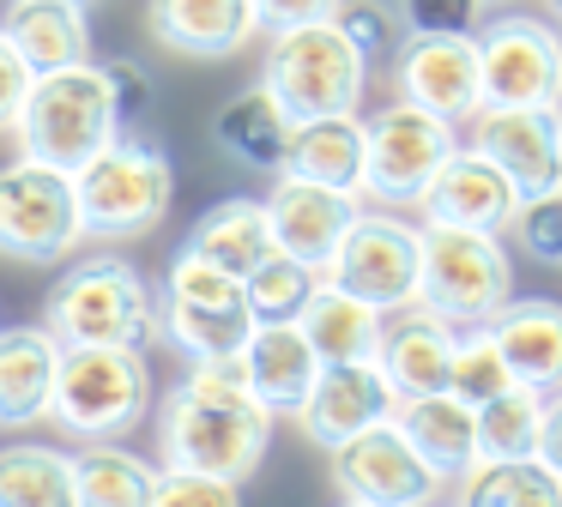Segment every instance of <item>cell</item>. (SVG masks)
<instances>
[{
  "label": "cell",
  "mask_w": 562,
  "mask_h": 507,
  "mask_svg": "<svg viewBox=\"0 0 562 507\" xmlns=\"http://www.w3.org/2000/svg\"><path fill=\"white\" fill-rule=\"evenodd\" d=\"M164 465L255 477L272 441V410L248 386L243 357H188V374L164 393Z\"/></svg>",
  "instance_id": "cell-1"
},
{
  "label": "cell",
  "mask_w": 562,
  "mask_h": 507,
  "mask_svg": "<svg viewBox=\"0 0 562 507\" xmlns=\"http://www.w3.org/2000/svg\"><path fill=\"white\" fill-rule=\"evenodd\" d=\"M170 157L164 145L139 139L134 127H122L103 151H91L74 169V200H79V229L91 241H139L164 224L170 212Z\"/></svg>",
  "instance_id": "cell-2"
},
{
  "label": "cell",
  "mask_w": 562,
  "mask_h": 507,
  "mask_svg": "<svg viewBox=\"0 0 562 507\" xmlns=\"http://www.w3.org/2000/svg\"><path fill=\"white\" fill-rule=\"evenodd\" d=\"M43 326L55 333V345H158V296L139 278V266L98 254L86 266H67L43 296Z\"/></svg>",
  "instance_id": "cell-3"
},
{
  "label": "cell",
  "mask_w": 562,
  "mask_h": 507,
  "mask_svg": "<svg viewBox=\"0 0 562 507\" xmlns=\"http://www.w3.org/2000/svg\"><path fill=\"white\" fill-rule=\"evenodd\" d=\"M13 133H19V157H37V164L74 176L91 151H103L122 133L103 60H74V67L37 72Z\"/></svg>",
  "instance_id": "cell-4"
},
{
  "label": "cell",
  "mask_w": 562,
  "mask_h": 507,
  "mask_svg": "<svg viewBox=\"0 0 562 507\" xmlns=\"http://www.w3.org/2000/svg\"><path fill=\"white\" fill-rule=\"evenodd\" d=\"M151 410V369L134 345H61L49 417L79 441H115Z\"/></svg>",
  "instance_id": "cell-5"
},
{
  "label": "cell",
  "mask_w": 562,
  "mask_h": 507,
  "mask_svg": "<svg viewBox=\"0 0 562 507\" xmlns=\"http://www.w3.org/2000/svg\"><path fill=\"white\" fill-rule=\"evenodd\" d=\"M260 84L279 97V109L291 121L357 115L363 84H369V60L357 55L351 36L333 19H308V24H291V31H272Z\"/></svg>",
  "instance_id": "cell-6"
},
{
  "label": "cell",
  "mask_w": 562,
  "mask_h": 507,
  "mask_svg": "<svg viewBox=\"0 0 562 507\" xmlns=\"http://www.w3.org/2000/svg\"><path fill=\"white\" fill-rule=\"evenodd\" d=\"M424 241V266H417V302L436 308L453 326H477L514 296V266L502 236L465 224H429L417 229Z\"/></svg>",
  "instance_id": "cell-7"
},
{
  "label": "cell",
  "mask_w": 562,
  "mask_h": 507,
  "mask_svg": "<svg viewBox=\"0 0 562 507\" xmlns=\"http://www.w3.org/2000/svg\"><path fill=\"white\" fill-rule=\"evenodd\" d=\"M86 241L79 229L74 176L37 157L0 169V260L13 266H55Z\"/></svg>",
  "instance_id": "cell-8"
},
{
  "label": "cell",
  "mask_w": 562,
  "mask_h": 507,
  "mask_svg": "<svg viewBox=\"0 0 562 507\" xmlns=\"http://www.w3.org/2000/svg\"><path fill=\"white\" fill-rule=\"evenodd\" d=\"M453 145H460L453 121L393 97L387 109L363 121V188L357 193H369L375 205H417Z\"/></svg>",
  "instance_id": "cell-9"
},
{
  "label": "cell",
  "mask_w": 562,
  "mask_h": 507,
  "mask_svg": "<svg viewBox=\"0 0 562 507\" xmlns=\"http://www.w3.org/2000/svg\"><path fill=\"white\" fill-rule=\"evenodd\" d=\"M477 97L490 109H562L557 24L526 19V12L484 24L477 31Z\"/></svg>",
  "instance_id": "cell-10"
},
{
  "label": "cell",
  "mask_w": 562,
  "mask_h": 507,
  "mask_svg": "<svg viewBox=\"0 0 562 507\" xmlns=\"http://www.w3.org/2000/svg\"><path fill=\"white\" fill-rule=\"evenodd\" d=\"M417 266H424V241L417 224L381 212H357V224L345 229V241L333 248V260L321 266V278L351 296H363L369 308L393 314L405 302H417Z\"/></svg>",
  "instance_id": "cell-11"
},
{
  "label": "cell",
  "mask_w": 562,
  "mask_h": 507,
  "mask_svg": "<svg viewBox=\"0 0 562 507\" xmlns=\"http://www.w3.org/2000/svg\"><path fill=\"white\" fill-rule=\"evenodd\" d=\"M333 489L345 502H369V507H417L429 495H441V477L412 453L400 422L387 417L333 447Z\"/></svg>",
  "instance_id": "cell-12"
},
{
  "label": "cell",
  "mask_w": 562,
  "mask_h": 507,
  "mask_svg": "<svg viewBox=\"0 0 562 507\" xmlns=\"http://www.w3.org/2000/svg\"><path fill=\"white\" fill-rule=\"evenodd\" d=\"M393 84L405 103L441 121L477 115V31H412L393 48Z\"/></svg>",
  "instance_id": "cell-13"
},
{
  "label": "cell",
  "mask_w": 562,
  "mask_h": 507,
  "mask_svg": "<svg viewBox=\"0 0 562 507\" xmlns=\"http://www.w3.org/2000/svg\"><path fill=\"white\" fill-rule=\"evenodd\" d=\"M472 145L514 181L520 200L562 193V109H477Z\"/></svg>",
  "instance_id": "cell-14"
},
{
  "label": "cell",
  "mask_w": 562,
  "mask_h": 507,
  "mask_svg": "<svg viewBox=\"0 0 562 507\" xmlns=\"http://www.w3.org/2000/svg\"><path fill=\"white\" fill-rule=\"evenodd\" d=\"M393 386L387 374L375 369V357H357V362H321L315 386L303 393V405L291 410L296 422H303V435L315 447H339L351 441L357 429H369V422H387L393 417Z\"/></svg>",
  "instance_id": "cell-15"
},
{
  "label": "cell",
  "mask_w": 562,
  "mask_h": 507,
  "mask_svg": "<svg viewBox=\"0 0 562 507\" xmlns=\"http://www.w3.org/2000/svg\"><path fill=\"white\" fill-rule=\"evenodd\" d=\"M357 193L345 188H321V181L303 176H279L267 193V224H272V248H284L291 260L303 266H327L333 248L345 241V229L357 224Z\"/></svg>",
  "instance_id": "cell-16"
},
{
  "label": "cell",
  "mask_w": 562,
  "mask_h": 507,
  "mask_svg": "<svg viewBox=\"0 0 562 507\" xmlns=\"http://www.w3.org/2000/svg\"><path fill=\"white\" fill-rule=\"evenodd\" d=\"M417 205H424L429 224H465V229L502 236V229L514 224V212H520V193H514V181L502 176L477 145H453V151L441 157V169L429 176V188Z\"/></svg>",
  "instance_id": "cell-17"
},
{
  "label": "cell",
  "mask_w": 562,
  "mask_h": 507,
  "mask_svg": "<svg viewBox=\"0 0 562 507\" xmlns=\"http://www.w3.org/2000/svg\"><path fill=\"white\" fill-rule=\"evenodd\" d=\"M453 338H460V326L441 320L424 302H405V308L381 314L375 369L387 374L393 398L441 393V386H448V362H453Z\"/></svg>",
  "instance_id": "cell-18"
},
{
  "label": "cell",
  "mask_w": 562,
  "mask_h": 507,
  "mask_svg": "<svg viewBox=\"0 0 562 507\" xmlns=\"http://www.w3.org/2000/svg\"><path fill=\"white\" fill-rule=\"evenodd\" d=\"M146 31L182 60H231L260 36L255 0H146Z\"/></svg>",
  "instance_id": "cell-19"
},
{
  "label": "cell",
  "mask_w": 562,
  "mask_h": 507,
  "mask_svg": "<svg viewBox=\"0 0 562 507\" xmlns=\"http://www.w3.org/2000/svg\"><path fill=\"white\" fill-rule=\"evenodd\" d=\"M484 326H490V338H496V350H502L514 381L532 386V393H557L562 386V302L508 296Z\"/></svg>",
  "instance_id": "cell-20"
},
{
  "label": "cell",
  "mask_w": 562,
  "mask_h": 507,
  "mask_svg": "<svg viewBox=\"0 0 562 507\" xmlns=\"http://www.w3.org/2000/svg\"><path fill=\"white\" fill-rule=\"evenodd\" d=\"M393 422H400V435L412 441V453L441 477V489L460 483L465 471L477 465V410L465 405V398H453L448 386H441V393L400 398V405H393Z\"/></svg>",
  "instance_id": "cell-21"
},
{
  "label": "cell",
  "mask_w": 562,
  "mask_h": 507,
  "mask_svg": "<svg viewBox=\"0 0 562 507\" xmlns=\"http://www.w3.org/2000/svg\"><path fill=\"white\" fill-rule=\"evenodd\" d=\"M243 369H248V386L260 393V405L279 417V410L303 405V393L321 374V357L296 320H255V333L243 345Z\"/></svg>",
  "instance_id": "cell-22"
},
{
  "label": "cell",
  "mask_w": 562,
  "mask_h": 507,
  "mask_svg": "<svg viewBox=\"0 0 562 507\" xmlns=\"http://www.w3.org/2000/svg\"><path fill=\"white\" fill-rule=\"evenodd\" d=\"M55 369H61V345L49 326H0V422L7 429L49 417Z\"/></svg>",
  "instance_id": "cell-23"
},
{
  "label": "cell",
  "mask_w": 562,
  "mask_h": 507,
  "mask_svg": "<svg viewBox=\"0 0 562 507\" xmlns=\"http://www.w3.org/2000/svg\"><path fill=\"white\" fill-rule=\"evenodd\" d=\"M279 176H303V181H321V188L357 193V188H363V121H357V115L296 121L291 145H284Z\"/></svg>",
  "instance_id": "cell-24"
},
{
  "label": "cell",
  "mask_w": 562,
  "mask_h": 507,
  "mask_svg": "<svg viewBox=\"0 0 562 507\" xmlns=\"http://www.w3.org/2000/svg\"><path fill=\"white\" fill-rule=\"evenodd\" d=\"M291 127L296 121L279 109V97H272L267 84H248V91H236L231 103L212 115V145H218L231 164L272 169V176H279L284 145H291Z\"/></svg>",
  "instance_id": "cell-25"
},
{
  "label": "cell",
  "mask_w": 562,
  "mask_h": 507,
  "mask_svg": "<svg viewBox=\"0 0 562 507\" xmlns=\"http://www.w3.org/2000/svg\"><path fill=\"white\" fill-rule=\"evenodd\" d=\"M0 31L13 36V48L25 55L31 72H55L91 60V24L86 7H67V0H13Z\"/></svg>",
  "instance_id": "cell-26"
},
{
  "label": "cell",
  "mask_w": 562,
  "mask_h": 507,
  "mask_svg": "<svg viewBox=\"0 0 562 507\" xmlns=\"http://www.w3.org/2000/svg\"><path fill=\"white\" fill-rule=\"evenodd\" d=\"M182 248L200 254V260H212V266H224V272H236V278H248L272 254L267 200H243V193H236V200L206 205V212L194 217Z\"/></svg>",
  "instance_id": "cell-27"
},
{
  "label": "cell",
  "mask_w": 562,
  "mask_h": 507,
  "mask_svg": "<svg viewBox=\"0 0 562 507\" xmlns=\"http://www.w3.org/2000/svg\"><path fill=\"white\" fill-rule=\"evenodd\" d=\"M296 326L308 333L321 362H357V357H375V338H381V308H369L363 296L327 284L321 278L308 290V302L296 308Z\"/></svg>",
  "instance_id": "cell-28"
},
{
  "label": "cell",
  "mask_w": 562,
  "mask_h": 507,
  "mask_svg": "<svg viewBox=\"0 0 562 507\" xmlns=\"http://www.w3.org/2000/svg\"><path fill=\"white\" fill-rule=\"evenodd\" d=\"M158 320H164V338H170L182 357H243L248 333H255V314H248V302H188V296H164Z\"/></svg>",
  "instance_id": "cell-29"
},
{
  "label": "cell",
  "mask_w": 562,
  "mask_h": 507,
  "mask_svg": "<svg viewBox=\"0 0 562 507\" xmlns=\"http://www.w3.org/2000/svg\"><path fill=\"white\" fill-rule=\"evenodd\" d=\"M460 495L472 507H557L562 502V477L538 453H526V459H477V465L460 477Z\"/></svg>",
  "instance_id": "cell-30"
},
{
  "label": "cell",
  "mask_w": 562,
  "mask_h": 507,
  "mask_svg": "<svg viewBox=\"0 0 562 507\" xmlns=\"http://www.w3.org/2000/svg\"><path fill=\"white\" fill-rule=\"evenodd\" d=\"M0 507H74V459L37 441L0 447Z\"/></svg>",
  "instance_id": "cell-31"
},
{
  "label": "cell",
  "mask_w": 562,
  "mask_h": 507,
  "mask_svg": "<svg viewBox=\"0 0 562 507\" xmlns=\"http://www.w3.org/2000/svg\"><path fill=\"white\" fill-rule=\"evenodd\" d=\"M151 483H158V471L110 441H91L74 459V502H86V507H146Z\"/></svg>",
  "instance_id": "cell-32"
},
{
  "label": "cell",
  "mask_w": 562,
  "mask_h": 507,
  "mask_svg": "<svg viewBox=\"0 0 562 507\" xmlns=\"http://www.w3.org/2000/svg\"><path fill=\"white\" fill-rule=\"evenodd\" d=\"M477 410V459H526L538 453V422H544V393L532 386H502Z\"/></svg>",
  "instance_id": "cell-33"
},
{
  "label": "cell",
  "mask_w": 562,
  "mask_h": 507,
  "mask_svg": "<svg viewBox=\"0 0 562 507\" xmlns=\"http://www.w3.org/2000/svg\"><path fill=\"white\" fill-rule=\"evenodd\" d=\"M315 284H321L315 266H303L284 248H272L267 260L243 278V296H248V314H255V320H296V308L308 302Z\"/></svg>",
  "instance_id": "cell-34"
},
{
  "label": "cell",
  "mask_w": 562,
  "mask_h": 507,
  "mask_svg": "<svg viewBox=\"0 0 562 507\" xmlns=\"http://www.w3.org/2000/svg\"><path fill=\"white\" fill-rule=\"evenodd\" d=\"M502 386H514L508 362H502L496 338H490V326H460V338H453V362H448V393L465 398V405H484V398H496Z\"/></svg>",
  "instance_id": "cell-35"
},
{
  "label": "cell",
  "mask_w": 562,
  "mask_h": 507,
  "mask_svg": "<svg viewBox=\"0 0 562 507\" xmlns=\"http://www.w3.org/2000/svg\"><path fill=\"white\" fill-rule=\"evenodd\" d=\"M333 24L351 36V48L369 67H375V60H393V48H400V19H393L387 0H339V7H333Z\"/></svg>",
  "instance_id": "cell-36"
},
{
  "label": "cell",
  "mask_w": 562,
  "mask_h": 507,
  "mask_svg": "<svg viewBox=\"0 0 562 507\" xmlns=\"http://www.w3.org/2000/svg\"><path fill=\"white\" fill-rule=\"evenodd\" d=\"M508 229L520 236L526 260L562 266V193H544V200H520V212H514Z\"/></svg>",
  "instance_id": "cell-37"
},
{
  "label": "cell",
  "mask_w": 562,
  "mask_h": 507,
  "mask_svg": "<svg viewBox=\"0 0 562 507\" xmlns=\"http://www.w3.org/2000/svg\"><path fill=\"white\" fill-rule=\"evenodd\" d=\"M236 489H243V483L212 477V471H176V465H164L158 483H151V502H158V507H188V502H200V507H231Z\"/></svg>",
  "instance_id": "cell-38"
},
{
  "label": "cell",
  "mask_w": 562,
  "mask_h": 507,
  "mask_svg": "<svg viewBox=\"0 0 562 507\" xmlns=\"http://www.w3.org/2000/svg\"><path fill=\"white\" fill-rule=\"evenodd\" d=\"M103 72H110V91H115V121H122V127H139V121L151 115V72L139 67L134 55H110L103 60Z\"/></svg>",
  "instance_id": "cell-39"
},
{
  "label": "cell",
  "mask_w": 562,
  "mask_h": 507,
  "mask_svg": "<svg viewBox=\"0 0 562 507\" xmlns=\"http://www.w3.org/2000/svg\"><path fill=\"white\" fill-rule=\"evenodd\" d=\"M484 0H400L405 31H477Z\"/></svg>",
  "instance_id": "cell-40"
},
{
  "label": "cell",
  "mask_w": 562,
  "mask_h": 507,
  "mask_svg": "<svg viewBox=\"0 0 562 507\" xmlns=\"http://www.w3.org/2000/svg\"><path fill=\"white\" fill-rule=\"evenodd\" d=\"M31 79H37V72L25 67V55L13 48V36L0 31V133H13L19 109H25V91H31Z\"/></svg>",
  "instance_id": "cell-41"
},
{
  "label": "cell",
  "mask_w": 562,
  "mask_h": 507,
  "mask_svg": "<svg viewBox=\"0 0 562 507\" xmlns=\"http://www.w3.org/2000/svg\"><path fill=\"white\" fill-rule=\"evenodd\" d=\"M339 0H255V19L260 31H291V24H308V19H333Z\"/></svg>",
  "instance_id": "cell-42"
},
{
  "label": "cell",
  "mask_w": 562,
  "mask_h": 507,
  "mask_svg": "<svg viewBox=\"0 0 562 507\" xmlns=\"http://www.w3.org/2000/svg\"><path fill=\"white\" fill-rule=\"evenodd\" d=\"M538 459L562 477V386L544 393V422H538Z\"/></svg>",
  "instance_id": "cell-43"
},
{
  "label": "cell",
  "mask_w": 562,
  "mask_h": 507,
  "mask_svg": "<svg viewBox=\"0 0 562 507\" xmlns=\"http://www.w3.org/2000/svg\"><path fill=\"white\" fill-rule=\"evenodd\" d=\"M67 7H86L91 12V7H103V0H67Z\"/></svg>",
  "instance_id": "cell-44"
},
{
  "label": "cell",
  "mask_w": 562,
  "mask_h": 507,
  "mask_svg": "<svg viewBox=\"0 0 562 507\" xmlns=\"http://www.w3.org/2000/svg\"><path fill=\"white\" fill-rule=\"evenodd\" d=\"M557 67H562V24H557Z\"/></svg>",
  "instance_id": "cell-45"
},
{
  "label": "cell",
  "mask_w": 562,
  "mask_h": 507,
  "mask_svg": "<svg viewBox=\"0 0 562 507\" xmlns=\"http://www.w3.org/2000/svg\"><path fill=\"white\" fill-rule=\"evenodd\" d=\"M544 7H550V12H557V19H562V0H544Z\"/></svg>",
  "instance_id": "cell-46"
},
{
  "label": "cell",
  "mask_w": 562,
  "mask_h": 507,
  "mask_svg": "<svg viewBox=\"0 0 562 507\" xmlns=\"http://www.w3.org/2000/svg\"><path fill=\"white\" fill-rule=\"evenodd\" d=\"M484 7H508V0H484Z\"/></svg>",
  "instance_id": "cell-47"
}]
</instances>
